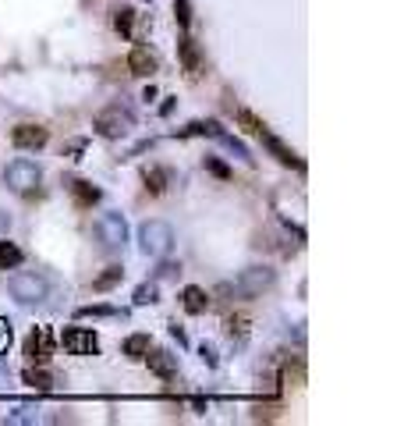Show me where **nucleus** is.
<instances>
[{
	"label": "nucleus",
	"instance_id": "nucleus-1",
	"mask_svg": "<svg viewBox=\"0 0 404 426\" xmlns=\"http://www.w3.org/2000/svg\"><path fill=\"white\" fill-rule=\"evenodd\" d=\"M139 249L153 259L170 256V249H174V228H170L167 221H146L139 228Z\"/></svg>",
	"mask_w": 404,
	"mask_h": 426
},
{
	"label": "nucleus",
	"instance_id": "nucleus-2",
	"mask_svg": "<svg viewBox=\"0 0 404 426\" xmlns=\"http://www.w3.org/2000/svg\"><path fill=\"white\" fill-rule=\"evenodd\" d=\"M92 128H96L103 139H125V135L135 128V114L128 111V106L113 103V106H106V111H99V114H96Z\"/></svg>",
	"mask_w": 404,
	"mask_h": 426
},
{
	"label": "nucleus",
	"instance_id": "nucleus-3",
	"mask_svg": "<svg viewBox=\"0 0 404 426\" xmlns=\"http://www.w3.org/2000/svg\"><path fill=\"white\" fill-rule=\"evenodd\" d=\"M8 291L22 305H39L46 298V277H39L36 270H18L8 277Z\"/></svg>",
	"mask_w": 404,
	"mask_h": 426
},
{
	"label": "nucleus",
	"instance_id": "nucleus-4",
	"mask_svg": "<svg viewBox=\"0 0 404 426\" xmlns=\"http://www.w3.org/2000/svg\"><path fill=\"white\" fill-rule=\"evenodd\" d=\"M96 238L110 252L113 249H125V242H128V221H125V213H118V209L99 213V217H96Z\"/></svg>",
	"mask_w": 404,
	"mask_h": 426
},
{
	"label": "nucleus",
	"instance_id": "nucleus-5",
	"mask_svg": "<svg viewBox=\"0 0 404 426\" xmlns=\"http://www.w3.org/2000/svg\"><path fill=\"white\" fill-rule=\"evenodd\" d=\"M273 270L270 266H249V270H242V277L235 281V284H220V295H227V291H235V295H242V298H256L259 291H266L270 284H273Z\"/></svg>",
	"mask_w": 404,
	"mask_h": 426
},
{
	"label": "nucleus",
	"instance_id": "nucleus-6",
	"mask_svg": "<svg viewBox=\"0 0 404 426\" xmlns=\"http://www.w3.org/2000/svg\"><path fill=\"white\" fill-rule=\"evenodd\" d=\"M4 181H8V188L29 195V192H36V185L43 181V171H39V164H32V160L22 156V160H11V164H8Z\"/></svg>",
	"mask_w": 404,
	"mask_h": 426
},
{
	"label": "nucleus",
	"instance_id": "nucleus-7",
	"mask_svg": "<svg viewBox=\"0 0 404 426\" xmlns=\"http://www.w3.org/2000/svg\"><path fill=\"white\" fill-rule=\"evenodd\" d=\"M61 345H64L71 355H96V352H99V338H96V331H89V327H64Z\"/></svg>",
	"mask_w": 404,
	"mask_h": 426
},
{
	"label": "nucleus",
	"instance_id": "nucleus-8",
	"mask_svg": "<svg viewBox=\"0 0 404 426\" xmlns=\"http://www.w3.org/2000/svg\"><path fill=\"white\" fill-rule=\"evenodd\" d=\"M50 355H53V334L46 327H32V334L25 338V359L43 366V362H50Z\"/></svg>",
	"mask_w": 404,
	"mask_h": 426
},
{
	"label": "nucleus",
	"instance_id": "nucleus-9",
	"mask_svg": "<svg viewBox=\"0 0 404 426\" xmlns=\"http://www.w3.org/2000/svg\"><path fill=\"white\" fill-rule=\"evenodd\" d=\"M178 57H181V68L188 71V78H199V75H202L206 57H202V46H199L192 36H181V39H178Z\"/></svg>",
	"mask_w": 404,
	"mask_h": 426
},
{
	"label": "nucleus",
	"instance_id": "nucleus-10",
	"mask_svg": "<svg viewBox=\"0 0 404 426\" xmlns=\"http://www.w3.org/2000/svg\"><path fill=\"white\" fill-rule=\"evenodd\" d=\"M259 139H263V146H266V149H270V153H273V156L280 160L284 167H295V171H305V160H302V156H298V153H295L291 146H287L284 139H277V135H273L270 128H266V132H263Z\"/></svg>",
	"mask_w": 404,
	"mask_h": 426
},
{
	"label": "nucleus",
	"instance_id": "nucleus-11",
	"mask_svg": "<svg viewBox=\"0 0 404 426\" xmlns=\"http://www.w3.org/2000/svg\"><path fill=\"white\" fill-rule=\"evenodd\" d=\"M142 359L149 362V369L156 373L160 380H174V377H178V355H170L167 348H153V352H146Z\"/></svg>",
	"mask_w": 404,
	"mask_h": 426
},
{
	"label": "nucleus",
	"instance_id": "nucleus-12",
	"mask_svg": "<svg viewBox=\"0 0 404 426\" xmlns=\"http://www.w3.org/2000/svg\"><path fill=\"white\" fill-rule=\"evenodd\" d=\"M11 142L18 149H43L50 142V132L39 125H18V128H11Z\"/></svg>",
	"mask_w": 404,
	"mask_h": 426
},
{
	"label": "nucleus",
	"instance_id": "nucleus-13",
	"mask_svg": "<svg viewBox=\"0 0 404 426\" xmlns=\"http://www.w3.org/2000/svg\"><path fill=\"white\" fill-rule=\"evenodd\" d=\"M128 71L139 75V78H149V75L156 71V57H153L146 46H135V50L128 53Z\"/></svg>",
	"mask_w": 404,
	"mask_h": 426
},
{
	"label": "nucleus",
	"instance_id": "nucleus-14",
	"mask_svg": "<svg viewBox=\"0 0 404 426\" xmlns=\"http://www.w3.org/2000/svg\"><path fill=\"white\" fill-rule=\"evenodd\" d=\"M181 305H185L192 316H202V312L209 309V295H206L199 284H188V288L181 291Z\"/></svg>",
	"mask_w": 404,
	"mask_h": 426
},
{
	"label": "nucleus",
	"instance_id": "nucleus-15",
	"mask_svg": "<svg viewBox=\"0 0 404 426\" xmlns=\"http://www.w3.org/2000/svg\"><path fill=\"white\" fill-rule=\"evenodd\" d=\"M71 195H75V206H82V209L99 202V188L92 181H71Z\"/></svg>",
	"mask_w": 404,
	"mask_h": 426
},
{
	"label": "nucleus",
	"instance_id": "nucleus-16",
	"mask_svg": "<svg viewBox=\"0 0 404 426\" xmlns=\"http://www.w3.org/2000/svg\"><path fill=\"white\" fill-rule=\"evenodd\" d=\"M142 181H146V192L163 195V192H167V185H170V171H167V167H149V171L142 174Z\"/></svg>",
	"mask_w": 404,
	"mask_h": 426
},
{
	"label": "nucleus",
	"instance_id": "nucleus-17",
	"mask_svg": "<svg viewBox=\"0 0 404 426\" xmlns=\"http://www.w3.org/2000/svg\"><path fill=\"white\" fill-rule=\"evenodd\" d=\"M125 281V266H106L99 277H92V291H110Z\"/></svg>",
	"mask_w": 404,
	"mask_h": 426
},
{
	"label": "nucleus",
	"instance_id": "nucleus-18",
	"mask_svg": "<svg viewBox=\"0 0 404 426\" xmlns=\"http://www.w3.org/2000/svg\"><path fill=\"white\" fill-rule=\"evenodd\" d=\"M25 252L15 245V242H0V270H15V266H22Z\"/></svg>",
	"mask_w": 404,
	"mask_h": 426
},
{
	"label": "nucleus",
	"instance_id": "nucleus-19",
	"mask_svg": "<svg viewBox=\"0 0 404 426\" xmlns=\"http://www.w3.org/2000/svg\"><path fill=\"white\" fill-rule=\"evenodd\" d=\"M22 380H25L32 391H50V387H53V377H50L46 369H36V366H29V369L22 373Z\"/></svg>",
	"mask_w": 404,
	"mask_h": 426
},
{
	"label": "nucleus",
	"instance_id": "nucleus-20",
	"mask_svg": "<svg viewBox=\"0 0 404 426\" xmlns=\"http://www.w3.org/2000/svg\"><path fill=\"white\" fill-rule=\"evenodd\" d=\"M121 352H125L128 359H142V355L149 352V334H132V338H125Z\"/></svg>",
	"mask_w": 404,
	"mask_h": 426
},
{
	"label": "nucleus",
	"instance_id": "nucleus-21",
	"mask_svg": "<svg viewBox=\"0 0 404 426\" xmlns=\"http://www.w3.org/2000/svg\"><path fill=\"white\" fill-rule=\"evenodd\" d=\"M238 125L249 132V135H263L266 132V121L259 118V114H252V111H245V106H242V111H238Z\"/></svg>",
	"mask_w": 404,
	"mask_h": 426
},
{
	"label": "nucleus",
	"instance_id": "nucleus-22",
	"mask_svg": "<svg viewBox=\"0 0 404 426\" xmlns=\"http://www.w3.org/2000/svg\"><path fill=\"white\" fill-rule=\"evenodd\" d=\"M113 29H118L121 36H132L135 32V11L132 8H118L113 11Z\"/></svg>",
	"mask_w": 404,
	"mask_h": 426
},
{
	"label": "nucleus",
	"instance_id": "nucleus-23",
	"mask_svg": "<svg viewBox=\"0 0 404 426\" xmlns=\"http://www.w3.org/2000/svg\"><path fill=\"white\" fill-rule=\"evenodd\" d=\"M39 419H43V415H39L36 405H18L15 412L4 415V422H39Z\"/></svg>",
	"mask_w": 404,
	"mask_h": 426
},
{
	"label": "nucleus",
	"instance_id": "nucleus-24",
	"mask_svg": "<svg viewBox=\"0 0 404 426\" xmlns=\"http://www.w3.org/2000/svg\"><path fill=\"white\" fill-rule=\"evenodd\" d=\"M153 302H160V288H156V281L139 284V288H135V305H153Z\"/></svg>",
	"mask_w": 404,
	"mask_h": 426
},
{
	"label": "nucleus",
	"instance_id": "nucleus-25",
	"mask_svg": "<svg viewBox=\"0 0 404 426\" xmlns=\"http://www.w3.org/2000/svg\"><path fill=\"white\" fill-rule=\"evenodd\" d=\"M11 345H15V324L8 316H0V355H8Z\"/></svg>",
	"mask_w": 404,
	"mask_h": 426
},
{
	"label": "nucleus",
	"instance_id": "nucleus-26",
	"mask_svg": "<svg viewBox=\"0 0 404 426\" xmlns=\"http://www.w3.org/2000/svg\"><path fill=\"white\" fill-rule=\"evenodd\" d=\"M227 334L238 338V345H242V341L249 338V320H245V316H230V320H227Z\"/></svg>",
	"mask_w": 404,
	"mask_h": 426
},
{
	"label": "nucleus",
	"instance_id": "nucleus-27",
	"mask_svg": "<svg viewBox=\"0 0 404 426\" xmlns=\"http://www.w3.org/2000/svg\"><path fill=\"white\" fill-rule=\"evenodd\" d=\"M75 316L78 320H89V316H118V309H113V305H78Z\"/></svg>",
	"mask_w": 404,
	"mask_h": 426
},
{
	"label": "nucleus",
	"instance_id": "nucleus-28",
	"mask_svg": "<svg viewBox=\"0 0 404 426\" xmlns=\"http://www.w3.org/2000/svg\"><path fill=\"white\" fill-rule=\"evenodd\" d=\"M174 18H178L181 29L192 25V0H174Z\"/></svg>",
	"mask_w": 404,
	"mask_h": 426
},
{
	"label": "nucleus",
	"instance_id": "nucleus-29",
	"mask_svg": "<svg viewBox=\"0 0 404 426\" xmlns=\"http://www.w3.org/2000/svg\"><path fill=\"white\" fill-rule=\"evenodd\" d=\"M206 171H209V174H216L220 181H227V178H230V167L223 164V160H216V156H206Z\"/></svg>",
	"mask_w": 404,
	"mask_h": 426
},
{
	"label": "nucleus",
	"instance_id": "nucleus-30",
	"mask_svg": "<svg viewBox=\"0 0 404 426\" xmlns=\"http://www.w3.org/2000/svg\"><path fill=\"white\" fill-rule=\"evenodd\" d=\"M199 355H202V362H206L209 369H216V366H220V355H216V348H213V345H199Z\"/></svg>",
	"mask_w": 404,
	"mask_h": 426
},
{
	"label": "nucleus",
	"instance_id": "nucleus-31",
	"mask_svg": "<svg viewBox=\"0 0 404 426\" xmlns=\"http://www.w3.org/2000/svg\"><path fill=\"white\" fill-rule=\"evenodd\" d=\"M178 274H181V263H160V270H156V277H160V281L178 277Z\"/></svg>",
	"mask_w": 404,
	"mask_h": 426
},
{
	"label": "nucleus",
	"instance_id": "nucleus-32",
	"mask_svg": "<svg viewBox=\"0 0 404 426\" xmlns=\"http://www.w3.org/2000/svg\"><path fill=\"white\" fill-rule=\"evenodd\" d=\"M174 135H178V139H192V135H202V121H192V125H185V128H178Z\"/></svg>",
	"mask_w": 404,
	"mask_h": 426
},
{
	"label": "nucleus",
	"instance_id": "nucleus-33",
	"mask_svg": "<svg viewBox=\"0 0 404 426\" xmlns=\"http://www.w3.org/2000/svg\"><path fill=\"white\" fill-rule=\"evenodd\" d=\"M170 338H174L181 348H188V334H185V327H181V324H170Z\"/></svg>",
	"mask_w": 404,
	"mask_h": 426
},
{
	"label": "nucleus",
	"instance_id": "nucleus-34",
	"mask_svg": "<svg viewBox=\"0 0 404 426\" xmlns=\"http://www.w3.org/2000/svg\"><path fill=\"white\" fill-rule=\"evenodd\" d=\"M85 146H89V142H85V139H75V142H68V146H64V153H68V156H75V160H78V153H85Z\"/></svg>",
	"mask_w": 404,
	"mask_h": 426
},
{
	"label": "nucleus",
	"instance_id": "nucleus-35",
	"mask_svg": "<svg viewBox=\"0 0 404 426\" xmlns=\"http://www.w3.org/2000/svg\"><path fill=\"white\" fill-rule=\"evenodd\" d=\"M170 111H174V96H167V103L160 106V114H163V118H170Z\"/></svg>",
	"mask_w": 404,
	"mask_h": 426
},
{
	"label": "nucleus",
	"instance_id": "nucleus-36",
	"mask_svg": "<svg viewBox=\"0 0 404 426\" xmlns=\"http://www.w3.org/2000/svg\"><path fill=\"white\" fill-rule=\"evenodd\" d=\"M142 99L153 103V99H156V85H146V89H142Z\"/></svg>",
	"mask_w": 404,
	"mask_h": 426
}]
</instances>
